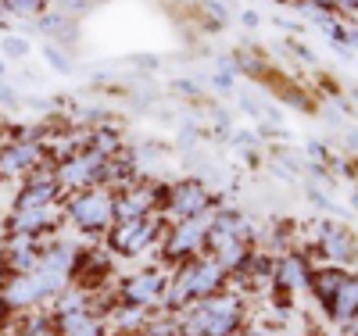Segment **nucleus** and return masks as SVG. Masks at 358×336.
Returning <instances> with one entry per match:
<instances>
[{"label":"nucleus","instance_id":"1","mask_svg":"<svg viewBox=\"0 0 358 336\" xmlns=\"http://www.w3.org/2000/svg\"><path fill=\"white\" fill-rule=\"evenodd\" d=\"M236 315H241V304L233 297H219V300H204L194 312L190 333L194 336H229L236 326Z\"/></svg>","mask_w":358,"mask_h":336},{"label":"nucleus","instance_id":"2","mask_svg":"<svg viewBox=\"0 0 358 336\" xmlns=\"http://www.w3.org/2000/svg\"><path fill=\"white\" fill-rule=\"evenodd\" d=\"M111 211H115L111 197H108V193H101V190H94V193H86V197H79V200H76L72 215H76V222H79V226H86V229H101V226H108V222H111Z\"/></svg>","mask_w":358,"mask_h":336},{"label":"nucleus","instance_id":"3","mask_svg":"<svg viewBox=\"0 0 358 336\" xmlns=\"http://www.w3.org/2000/svg\"><path fill=\"white\" fill-rule=\"evenodd\" d=\"M151 233H155L151 222L129 219V222H122V226L111 233V247H115V251H122V254H136V251H143V243L151 240Z\"/></svg>","mask_w":358,"mask_h":336},{"label":"nucleus","instance_id":"4","mask_svg":"<svg viewBox=\"0 0 358 336\" xmlns=\"http://www.w3.org/2000/svg\"><path fill=\"white\" fill-rule=\"evenodd\" d=\"M319 243H322V251L330 254V258H337V261H348V258L355 254L351 233H348L344 226H334V222H326V226L319 229Z\"/></svg>","mask_w":358,"mask_h":336},{"label":"nucleus","instance_id":"5","mask_svg":"<svg viewBox=\"0 0 358 336\" xmlns=\"http://www.w3.org/2000/svg\"><path fill=\"white\" fill-rule=\"evenodd\" d=\"M204 233H208V219H201V215H194V219H187V222H179V229H176L172 240H169V254L194 251L197 243L204 240Z\"/></svg>","mask_w":358,"mask_h":336},{"label":"nucleus","instance_id":"6","mask_svg":"<svg viewBox=\"0 0 358 336\" xmlns=\"http://www.w3.org/2000/svg\"><path fill=\"white\" fill-rule=\"evenodd\" d=\"M330 308H334V319L344 322V326L358 319V276H344L337 297L330 300Z\"/></svg>","mask_w":358,"mask_h":336},{"label":"nucleus","instance_id":"7","mask_svg":"<svg viewBox=\"0 0 358 336\" xmlns=\"http://www.w3.org/2000/svg\"><path fill=\"white\" fill-rule=\"evenodd\" d=\"M57 286V279H54V272H43V276H22L15 286H11V300L15 304H25V300H36V297H43V293H50Z\"/></svg>","mask_w":358,"mask_h":336},{"label":"nucleus","instance_id":"8","mask_svg":"<svg viewBox=\"0 0 358 336\" xmlns=\"http://www.w3.org/2000/svg\"><path fill=\"white\" fill-rule=\"evenodd\" d=\"M204 207V190L197 187V182H187V187H179L176 197H172V211L176 215H197V211Z\"/></svg>","mask_w":358,"mask_h":336},{"label":"nucleus","instance_id":"9","mask_svg":"<svg viewBox=\"0 0 358 336\" xmlns=\"http://www.w3.org/2000/svg\"><path fill=\"white\" fill-rule=\"evenodd\" d=\"M33 161H36V150L29 147V143H18V147H11V150H4V154H0V175L33 168Z\"/></svg>","mask_w":358,"mask_h":336},{"label":"nucleus","instance_id":"10","mask_svg":"<svg viewBox=\"0 0 358 336\" xmlns=\"http://www.w3.org/2000/svg\"><path fill=\"white\" fill-rule=\"evenodd\" d=\"M276 276H280V283H283V286H305V283L312 279V276H308V265H305V258H301V254H287Z\"/></svg>","mask_w":358,"mask_h":336},{"label":"nucleus","instance_id":"11","mask_svg":"<svg viewBox=\"0 0 358 336\" xmlns=\"http://www.w3.org/2000/svg\"><path fill=\"white\" fill-rule=\"evenodd\" d=\"M158 290H162V279H158V276H136V279L129 283L126 293H129L133 304H140V300H155Z\"/></svg>","mask_w":358,"mask_h":336},{"label":"nucleus","instance_id":"12","mask_svg":"<svg viewBox=\"0 0 358 336\" xmlns=\"http://www.w3.org/2000/svg\"><path fill=\"white\" fill-rule=\"evenodd\" d=\"M341 283H344L341 272H322V276H315V293H319V300H322V304H330V300L337 297Z\"/></svg>","mask_w":358,"mask_h":336},{"label":"nucleus","instance_id":"13","mask_svg":"<svg viewBox=\"0 0 358 336\" xmlns=\"http://www.w3.org/2000/svg\"><path fill=\"white\" fill-rule=\"evenodd\" d=\"M47 222H50V211L47 207H25L22 215H18V222H15V229L18 233H29V229H40Z\"/></svg>","mask_w":358,"mask_h":336},{"label":"nucleus","instance_id":"14","mask_svg":"<svg viewBox=\"0 0 358 336\" xmlns=\"http://www.w3.org/2000/svg\"><path fill=\"white\" fill-rule=\"evenodd\" d=\"M40 4H43V0H8V11H15V15H36Z\"/></svg>","mask_w":358,"mask_h":336},{"label":"nucleus","instance_id":"15","mask_svg":"<svg viewBox=\"0 0 358 336\" xmlns=\"http://www.w3.org/2000/svg\"><path fill=\"white\" fill-rule=\"evenodd\" d=\"M43 54H47V61H50V65H54L57 72H69V68H72V61L62 54V47H47Z\"/></svg>","mask_w":358,"mask_h":336},{"label":"nucleus","instance_id":"16","mask_svg":"<svg viewBox=\"0 0 358 336\" xmlns=\"http://www.w3.org/2000/svg\"><path fill=\"white\" fill-rule=\"evenodd\" d=\"M4 50H8L11 57H25V54H29V43L18 40V36H8V40H4Z\"/></svg>","mask_w":358,"mask_h":336},{"label":"nucleus","instance_id":"17","mask_svg":"<svg viewBox=\"0 0 358 336\" xmlns=\"http://www.w3.org/2000/svg\"><path fill=\"white\" fill-rule=\"evenodd\" d=\"M351 200H355V207H358V193H355V197H351Z\"/></svg>","mask_w":358,"mask_h":336}]
</instances>
